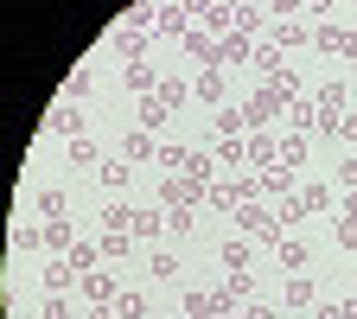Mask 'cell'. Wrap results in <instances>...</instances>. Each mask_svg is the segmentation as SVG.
I'll list each match as a JSON object with an SVG mask.
<instances>
[{
  "label": "cell",
  "mask_w": 357,
  "mask_h": 319,
  "mask_svg": "<svg viewBox=\"0 0 357 319\" xmlns=\"http://www.w3.org/2000/svg\"><path fill=\"white\" fill-rule=\"evenodd\" d=\"M166 115H172V109H160V96H147V103H141V128H147V134H160V121H166Z\"/></svg>",
  "instance_id": "obj_33"
},
{
  "label": "cell",
  "mask_w": 357,
  "mask_h": 319,
  "mask_svg": "<svg viewBox=\"0 0 357 319\" xmlns=\"http://www.w3.org/2000/svg\"><path fill=\"white\" fill-rule=\"evenodd\" d=\"M255 192L261 198H294V166H261L255 172Z\"/></svg>",
  "instance_id": "obj_5"
},
{
  "label": "cell",
  "mask_w": 357,
  "mask_h": 319,
  "mask_svg": "<svg viewBox=\"0 0 357 319\" xmlns=\"http://www.w3.org/2000/svg\"><path fill=\"white\" fill-rule=\"evenodd\" d=\"M338 249H357V217H338Z\"/></svg>",
  "instance_id": "obj_45"
},
{
  "label": "cell",
  "mask_w": 357,
  "mask_h": 319,
  "mask_svg": "<svg viewBox=\"0 0 357 319\" xmlns=\"http://www.w3.org/2000/svg\"><path fill=\"white\" fill-rule=\"evenodd\" d=\"M287 109H294V128H300V134H312V128H319V109H312L306 96H294Z\"/></svg>",
  "instance_id": "obj_28"
},
{
  "label": "cell",
  "mask_w": 357,
  "mask_h": 319,
  "mask_svg": "<svg viewBox=\"0 0 357 319\" xmlns=\"http://www.w3.org/2000/svg\"><path fill=\"white\" fill-rule=\"evenodd\" d=\"M211 128H217V141H236V134H243V109H230V103L211 109Z\"/></svg>",
  "instance_id": "obj_13"
},
{
  "label": "cell",
  "mask_w": 357,
  "mask_h": 319,
  "mask_svg": "<svg viewBox=\"0 0 357 319\" xmlns=\"http://www.w3.org/2000/svg\"><path fill=\"white\" fill-rule=\"evenodd\" d=\"M211 154H217V160H223V166H243V160H249V147H243V141H217V147H211Z\"/></svg>",
  "instance_id": "obj_35"
},
{
  "label": "cell",
  "mask_w": 357,
  "mask_h": 319,
  "mask_svg": "<svg viewBox=\"0 0 357 319\" xmlns=\"http://www.w3.org/2000/svg\"><path fill=\"white\" fill-rule=\"evenodd\" d=\"M338 186H344V192H357V154H351V160L338 166Z\"/></svg>",
  "instance_id": "obj_47"
},
{
  "label": "cell",
  "mask_w": 357,
  "mask_h": 319,
  "mask_svg": "<svg viewBox=\"0 0 357 319\" xmlns=\"http://www.w3.org/2000/svg\"><path fill=\"white\" fill-rule=\"evenodd\" d=\"M89 83H96L89 71H70V83H64V96H70V103H77V96H89Z\"/></svg>",
  "instance_id": "obj_42"
},
{
  "label": "cell",
  "mask_w": 357,
  "mask_h": 319,
  "mask_svg": "<svg viewBox=\"0 0 357 319\" xmlns=\"http://www.w3.org/2000/svg\"><path fill=\"white\" fill-rule=\"evenodd\" d=\"M223 294H230V300L243 306V300L255 294V275H249V268H236V275H230V281H223Z\"/></svg>",
  "instance_id": "obj_27"
},
{
  "label": "cell",
  "mask_w": 357,
  "mask_h": 319,
  "mask_svg": "<svg viewBox=\"0 0 357 319\" xmlns=\"http://www.w3.org/2000/svg\"><path fill=\"white\" fill-rule=\"evenodd\" d=\"M351 71H357V58H351Z\"/></svg>",
  "instance_id": "obj_52"
},
{
  "label": "cell",
  "mask_w": 357,
  "mask_h": 319,
  "mask_svg": "<svg viewBox=\"0 0 357 319\" xmlns=\"http://www.w3.org/2000/svg\"><path fill=\"white\" fill-rule=\"evenodd\" d=\"M121 77H128V89H141V96H153V89H160V77H153V64H147V58H141V64H128Z\"/></svg>",
  "instance_id": "obj_19"
},
{
  "label": "cell",
  "mask_w": 357,
  "mask_h": 319,
  "mask_svg": "<svg viewBox=\"0 0 357 319\" xmlns=\"http://www.w3.org/2000/svg\"><path fill=\"white\" fill-rule=\"evenodd\" d=\"M115 313H121V319H147V300H141V294H121Z\"/></svg>",
  "instance_id": "obj_41"
},
{
  "label": "cell",
  "mask_w": 357,
  "mask_h": 319,
  "mask_svg": "<svg viewBox=\"0 0 357 319\" xmlns=\"http://www.w3.org/2000/svg\"><path fill=\"white\" fill-rule=\"evenodd\" d=\"M160 230H166V217H160V211H134V230H128V237H134V243H153V249H160Z\"/></svg>",
  "instance_id": "obj_11"
},
{
  "label": "cell",
  "mask_w": 357,
  "mask_h": 319,
  "mask_svg": "<svg viewBox=\"0 0 357 319\" xmlns=\"http://www.w3.org/2000/svg\"><path fill=\"white\" fill-rule=\"evenodd\" d=\"M312 52H338V58H357V32H338V26H312Z\"/></svg>",
  "instance_id": "obj_6"
},
{
  "label": "cell",
  "mask_w": 357,
  "mask_h": 319,
  "mask_svg": "<svg viewBox=\"0 0 357 319\" xmlns=\"http://www.w3.org/2000/svg\"><path fill=\"white\" fill-rule=\"evenodd\" d=\"M153 154H160V141H153V134H147V128H134V134H128V141H121V160H134V166H147Z\"/></svg>",
  "instance_id": "obj_10"
},
{
  "label": "cell",
  "mask_w": 357,
  "mask_h": 319,
  "mask_svg": "<svg viewBox=\"0 0 357 319\" xmlns=\"http://www.w3.org/2000/svg\"><path fill=\"white\" fill-rule=\"evenodd\" d=\"M306 262H312V249H306V243H294V237H281V268H294V275H300Z\"/></svg>",
  "instance_id": "obj_24"
},
{
  "label": "cell",
  "mask_w": 357,
  "mask_h": 319,
  "mask_svg": "<svg viewBox=\"0 0 357 319\" xmlns=\"http://www.w3.org/2000/svg\"><path fill=\"white\" fill-rule=\"evenodd\" d=\"M153 96H160V109H178V103H185V83H178V77H160Z\"/></svg>",
  "instance_id": "obj_30"
},
{
  "label": "cell",
  "mask_w": 357,
  "mask_h": 319,
  "mask_svg": "<svg viewBox=\"0 0 357 319\" xmlns=\"http://www.w3.org/2000/svg\"><path fill=\"white\" fill-rule=\"evenodd\" d=\"M32 205H38V217H45V223H52V217H64V211H70V198H64V186H58V192H38Z\"/></svg>",
  "instance_id": "obj_21"
},
{
  "label": "cell",
  "mask_w": 357,
  "mask_h": 319,
  "mask_svg": "<svg viewBox=\"0 0 357 319\" xmlns=\"http://www.w3.org/2000/svg\"><path fill=\"white\" fill-rule=\"evenodd\" d=\"M77 288H83V300H89V306H115V300H121L115 275H102V268H89V275H83Z\"/></svg>",
  "instance_id": "obj_4"
},
{
  "label": "cell",
  "mask_w": 357,
  "mask_h": 319,
  "mask_svg": "<svg viewBox=\"0 0 357 319\" xmlns=\"http://www.w3.org/2000/svg\"><path fill=\"white\" fill-rule=\"evenodd\" d=\"M96 262H102V249H96V243H77V249H70V268H77V275H89Z\"/></svg>",
  "instance_id": "obj_31"
},
{
  "label": "cell",
  "mask_w": 357,
  "mask_h": 319,
  "mask_svg": "<svg viewBox=\"0 0 357 319\" xmlns=\"http://www.w3.org/2000/svg\"><path fill=\"white\" fill-rule=\"evenodd\" d=\"M236 237H255L268 249H281V211H268V198H243L236 205Z\"/></svg>",
  "instance_id": "obj_1"
},
{
  "label": "cell",
  "mask_w": 357,
  "mask_h": 319,
  "mask_svg": "<svg viewBox=\"0 0 357 319\" xmlns=\"http://www.w3.org/2000/svg\"><path fill=\"white\" fill-rule=\"evenodd\" d=\"M166 230H172V237H185V230H198V217L178 205V211H166Z\"/></svg>",
  "instance_id": "obj_36"
},
{
  "label": "cell",
  "mask_w": 357,
  "mask_h": 319,
  "mask_svg": "<svg viewBox=\"0 0 357 319\" xmlns=\"http://www.w3.org/2000/svg\"><path fill=\"white\" fill-rule=\"evenodd\" d=\"M70 281H83L77 268H70V255H52V268H45V294H64Z\"/></svg>",
  "instance_id": "obj_12"
},
{
  "label": "cell",
  "mask_w": 357,
  "mask_h": 319,
  "mask_svg": "<svg viewBox=\"0 0 357 319\" xmlns=\"http://www.w3.org/2000/svg\"><path fill=\"white\" fill-rule=\"evenodd\" d=\"M45 128L64 134V141H77V134H83V109H77V103H58L52 115H45Z\"/></svg>",
  "instance_id": "obj_8"
},
{
  "label": "cell",
  "mask_w": 357,
  "mask_h": 319,
  "mask_svg": "<svg viewBox=\"0 0 357 319\" xmlns=\"http://www.w3.org/2000/svg\"><path fill=\"white\" fill-rule=\"evenodd\" d=\"M185 319H217V313H211V294L192 288V294H185Z\"/></svg>",
  "instance_id": "obj_39"
},
{
  "label": "cell",
  "mask_w": 357,
  "mask_h": 319,
  "mask_svg": "<svg viewBox=\"0 0 357 319\" xmlns=\"http://www.w3.org/2000/svg\"><path fill=\"white\" fill-rule=\"evenodd\" d=\"M153 32H160V38H185V32H192V13H185V7H166V0H160Z\"/></svg>",
  "instance_id": "obj_7"
},
{
  "label": "cell",
  "mask_w": 357,
  "mask_h": 319,
  "mask_svg": "<svg viewBox=\"0 0 357 319\" xmlns=\"http://www.w3.org/2000/svg\"><path fill=\"white\" fill-rule=\"evenodd\" d=\"M102 230H134V205L109 198V205H102Z\"/></svg>",
  "instance_id": "obj_20"
},
{
  "label": "cell",
  "mask_w": 357,
  "mask_h": 319,
  "mask_svg": "<svg viewBox=\"0 0 357 319\" xmlns=\"http://www.w3.org/2000/svg\"><path fill=\"white\" fill-rule=\"evenodd\" d=\"M217 255H223V268H230V275H236V268H249V237H230Z\"/></svg>",
  "instance_id": "obj_22"
},
{
  "label": "cell",
  "mask_w": 357,
  "mask_h": 319,
  "mask_svg": "<svg viewBox=\"0 0 357 319\" xmlns=\"http://www.w3.org/2000/svg\"><path fill=\"white\" fill-rule=\"evenodd\" d=\"M287 306H319V294H312V281H306V275H294V281H287Z\"/></svg>",
  "instance_id": "obj_29"
},
{
  "label": "cell",
  "mask_w": 357,
  "mask_h": 319,
  "mask_svg": "<svg viewBox=\"0 0 357 319\" xmlns=\"http://www.w3.org/2000/svg\"><path fill=\"white\" fill-rule=\"evenodd\" d=\"M70 166H96V141H89V134L70 141Z\"/></svg>",
  "instance_id": "obj_34"
},
{
  "label": "cell",
  "mask_w": 357,
  "mask_h": 319,
  "mask_svg": "<svg viewBox=\"0 0 357 319\" xmlns=\"http://www.w3.org/2000/svg\"><path fill=\"white\" fill-rule=\"evenodd\" d=\"M281 166H306V134H287L281 141Z\"/></svg>",
  "instance_id": "obj_32"
},
{
  "label": "cell",
  "mask_w": 357,
  "mask_h": 319,
  "mask_svg": "<svg viewBox=\"0 0 357 319\" xmlns=\"http://www.w3.org/2000/svg\"><path fill=\"white\" fill-rule=\"evenodd\" d=\"M38 319H70V300H64V294H45V313H38Z\"/></svg>",
  "instance_id": "obj_43"
},
{
  "label": "cell",
  "mask_w": 357,
  "mask_h": 319,
  "mask_svg": "<svg viewBox=\"0 0 357 319\" xmlns=\"http://www.w3.org/2000/svg\"><path fill=\"white\" fill-rule=\"evenodd\" d=\"M96 172H102V192H121V186H128V166H115V160L96 166Z\"/></svg>",
  "instance_id": "obj_40"
},
{
  "label": "cell",
  "mask_w": 357,
  "mask_h": 319,
  "mask_svg": "<svg viewBox=\"0 0 357 319\" xmlns=\"http://www.w3.org/2000/svg\"><path fill=\"white\" fill-rule=\"evenodd\" d=\"M204 192H211V186H204V179H192V172H166V179H160V198H166V211H178V205L192 211V205H204Z\"/></svg>",
  "instance_id": "obj_2"
},
{
  "label": "cell",
  "mask_w": 357,
  "mask_h": 319,
  "mask_svg": "<svg viewBox=\"0 0 357 319\" xmlns=\"http://www.w3.org/2000/svg\"><path fill=\"white\" fill-rule=\"evenodd\" d=\"M306 38H312V32H306L300 20H281V26H275V45H281V52H294V45H306Z\"/></svg>",
  "instance_id": "obj_23"
},
{
  "label": "cell",
  "mask_w": 357,
  "mask_h": 319,
  "mask_svg": "<svg viewBox=\"0 0 357 319\" xmlns=\"http://www.w3.org/2000/svg\"><path fill=\"white\" fill-rule=\"evenodd\" d=\"M192 89H198V103H204V109H223V77H217V71H198Z\"/></svg>",
  "instance_id": "obj_15"
},
{
  "label": "cell",
  "mask_w": 357,
  "mask_h": 319,
  "mask_svg": "<svg viewBox=\"0 0 357 319\" xmlns=\"http://www.w3.org/2000/svg\"><path fill=\"white\" fill-rule=\"evenodd\" d=\"M45 249H52V255H70L77 243H70V217H52V223H45Z\"/></svg>",
  "instance_id": "obj_14"
},
{
  "label": "cell",
  "mask_w": 357,
  "mask_h": 319,
  "mask_svg": "<svg viewBox=\"0 0 357 319\" xmlns=\"http://www.w3.org/2000/svg\"><path fill=\"white\" fill-rule=\"evenodd\" d=\"M147 268H153V281H172V275H178V255H172V249H153Z\"/></svg>",
  "instance_id": "obj_26"
},
{
  "label": "cell",
  "mask_w": 357,
  "mask_h": 319,
  "mask_svg": "<svg viewBox=\"0 0 357 319\" xmlns=\"http://www.w3.org/2000/svg\"><path fill=\"white\" fill-rule=\"evenodd\" d=\"M281 109H287V96H281V89H275V83H261V89H255V96L243 103V128L255 134V128H268V121H275Z\"/></svg>",
  "instance_id": "obj_3"
},
{
  "label": "cell",
  "mask_w": 357,
  "mask_h": 319,
  "mask_svg": "<svg viewBox=\"0 0 357 319\" xmlns=\"http://www.w3.org/2000/svg\"><path fill=\"white\" fill-rule=\"evenodd\" d=\"M344 217H357V192H344Z\"/></svg>",
  "instance_id": "obj_51"
},
{
  "label": "cell",
  "mask_w": 357,
  "mask_h": 319,
  "mask_svg": "<svg viewBox=\"0 0 357 319\" xmlns=\"http://www.w3.org/2000/svg\"><path fill=\"white\" fill-rule=\"evenodd\" d=\"M243 147H249V166H275V160H281V141H275L268 128H255V134H249Z\"/></svg>",
  "instance_id": "obj_9"
},
{
  "label": "cell",
  "mask_w": 357,
  "mask_h": 319,
  "mask_svg": "<svg viewBox=\"0 0 357 319\" xmlns=\"http://www.w3.org/2000/svg\"><path fill=\"white\" fill-rule=\"evenodd\" d=\"M45 243V230H32V223H20V230H13V249H38Z\"/></svg>",
  "instance_id": "obj_44"
},
{
  "label": "cell",
  "mask_w": 357,
  "mask_h": 319,
  "mask_svg": "<svg viewBox=\"0 0 357 319\" xmlns=\"http://www.w3.org/2000/svg\"><path fill=\"white\" fill-rule=\"evenodd\" d=\"M338 134H344V141H357V115H344V128H338Z\"/></svg>",
  "instance_id": "obj_50"
},
{
  "label": "cell",
  "mask_w": 357,
  "mask_h": 319,
  "mask_svg": "<svg viewBox=\"0 0 357 319\" xmlns=\"http://www.w3.org/2000/svg\"><path fill=\"white\" fill-rule=\"evenodd\" d=\"M344 103H351L344 83H326V89H319V109H326V115H344Z\"/></svg>",
  "instance_id": "obj_25"
},
{
  "label": "cell",
  "mask_w": 357,
  "mask_h": 319,
  "mask_svg": "<svg viewBox=\"0 0 357 319\" xmlns=\"http://www.w3.org/2000/svg\"><path fill=\"white\" fill-rule=\"evenodd\" d=\"M128 249H134L128 230H102V255H128Z\"/></svg>",
  "instance_id": "obj_38"
},
{
  "label": "cell",
  "mask_w": 357,
  "mask_h": 319,
  "mask_svg": "<svg viewBox=\"0 0 357 319\" xmlns=\"http://www.w3.org/2000/svg\"><path fill=\"white\" fill-rule=\"evenodd\" d=\"M249 64H255L261 77H281V71H287V64H281V45H275V38H268V45H255V58H249Z\"/></svg>",
  "instance_id": "obj_17"
},
{
  "label": "cell",
  "mask_w": 357,
  "mask_h": 319,
  "mask_svg": "<svg viewBox=\"0 0 357 319\" xmlns=\"http://www.w3.org/2000/svg\"><path fill=\"white\" fill-rule=\"evenodd\" d=\"M300 13H332V0H306V7Z\"/></svg>",
  "instance_id": "obj_49"
},
{
  "label": "cell",
  "mask_w": 357,
  "mask_h": 319,
  "mask_svg": "<svg viewBox=\"0 0 357 319\" xmlns=\"http://www.w3.org/2000/svg\"><path fill=\"white\" fill-rule=\"evenodd\" d=\"M115 52H121L128 64H141V58H147V38L134 32V26H121V32H115Z\"/></svg>",
  "instance_id": "obj_16"
},
{
  "label": "cell",
  "mask_w": 357,
  "mask_h": 319,
  "mask_svg": "<svg viewBox=\"0 0 357 319\" xmlns=\"http://www.w3.org/2000/svg\"><path fill=\"white\" fill-rule=\"evenodd\" d=\"M300 7H306V0H268V13H275V20H294Z\"/></svg>",
  "instance_id": "obj_46"
},
{
  "label": "cell",
  "mask_w": 357,
  "mask_h": 319,
  "mask_svg": "<svg viewBox=\"0 0 357 319\" xmlns=\"http://www.w3.org/2000/svg\"><path fill=\"white\" fill-rule=\"evenodd\" d=\"M338 319H357V294H351V300H338Z\"/></svg>",
  "instance_id": "obj_48"
},
{
  "label": "cell",
  "mask_w": 357,
  "mask_h": 319,
  "mask_svg": "<svg viewBox=\"0 0 357 319\" xmlns=\"http://www.w3.org/2000/svg\"><path fill=\"white\" fill-rule=\"evenodd\" d=\"M255 58V38L249 32H230V38H223V64H249Z\"/></svg>",
  "instance_id": "obj_18"
},
{
  "label": "cell",
  "mask_w": 357,
  "mask_h": 319,
  "mask_svg": "<svg viewBox=\"0 0 357 319\" xmlns=\"http://www.w3.org/2000/svg\"><path fill=\"white\" fill-rule=\"evenodd\" d=\"M236 32H249V38L261 32V7H255V0H249V7H236Z\"/></svg>",
  "instance_id": "obj_37"
},
{
  "label": "cell",
  "mask_w": 357,
  "mask_h": 319,
  "mask_svg": "<svg viewBox=\"0 0 357 319\" xmlns=\"http://www.w3.org/2000/svg\"><path fill=\"white\" fill-rule=\"evenodd\" d=\"M223 7H230V0H223Z\"/></svg>",
  "instance_id": "obj_53"
}]
</instances>
